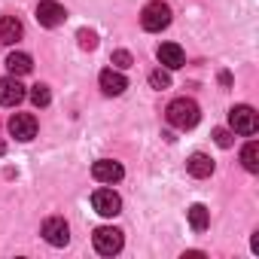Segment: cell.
I'll list each match as a JSON object with an SVG mask.
<instances>
[{"label": "cell", "mask_w": 259, "mask_h": 259, "mask_svg": "<svg viewBox=\"0 0 259 259\" xmlns=\"http://www.w3.org/2000/svg\"><path fill=\"white\" fill-rule=\"evenodd\" d=\"M141 25H144V31H150V34L165 31V28L171 25V7L162 4V0H153V4H147L144 13H141Z\"/></svg>", "instance_id": "2"}, {"label": "cell", "mask_w": 259, "mask_h": 259, "mask_svg": "<svg viewBox=\"0 0 259 259\" xmlns=\"http://www.w3.org/2000/svg\"><path fill=\"white\" fill-rule=\"evenodd\" d=\"M64 19H67V10L58 4V0H40V7H37V22H40L43 28H58V25H64Z\"/></svg>", "instance_id": "5"}, {"label": "cell", "mask_w": 259, "mask_h": 259, "mask_svg": "<svg viewBox=\"0 0 259 259\" xmlns=\"http://www.w3.org/2000/svg\"><path fill=\"white\" fill-rule=\"evenodd\" d=\"M25 85L19 82V76H4V79H0V104H4V107H16V104H22L25 101Z\"/></svg>", "instance_id": "9"}, {"label": "cell", "mask_w": 259, "mask_h": 259, "mask_svg": "<svg viewBox=\"0 0 259 259\" xmlns=\"http://www.w3.org/2000/svg\"><path fill=\"white\" fill-rule=\"evenodd\" d=\"M92 177H95L98 183L113 186V183H119V180L125 177V168H122L119 162H113V159H98V162L92 165Z\"/></svg>", "instance_id": "6"}, {"label": "cell", "mask_w": 259, "mask_h": 259, "mask_svg": "<svg viewBox=\"0 0 259 259\" xmlns=\"http://www.w3.org/2000/svg\"><path fill=\"white\" fill-rule=\"evenodd\" d=\"M98 82H101V89H104V95H122L125 89H128V79L119 73V70H101V76H98Z\"/></svg>", "instance_id": "13"}, {"label": "cell", "mask_w": 259, "mask_h": 259, "mask_svg": "<svg viewBox=\"0 0 259 259\" xmlns=\"http://www.w3.org/2000/svg\"><path fill=\"white\" fill-rule=\"evenodd\" d=\"M0 153H4V144H0Z\"/></svg>", "instance_id": "23"}, {"label": "cell", "mask_w": 259, "mask_h": 259, "mask_svg": "<svg viewBox=\"0 0 259 259\" xmlns=\"http://www.w3.org/2000/svg\"><path fill=\"white\" fill-rule=\"evenodd\" d=\"M189 226H192L195 232H204V229L210 226V210H207L204 204H192V207H189Z\"/></svg>", "instance_id": "16"}, {"label": "cell", "mask_w": 259, "mask_h": 259, "mask_svg": "<svg viewBox=\"0 0 259 259\" xmlns=\"http://www.w3.org/2000/svg\"><path fill=\"white\" fill-rule=\"evenodd\" d=\"M186 171H189L192 177L204 180V177H210V174H213V159H210V156H204V153H192V156L186 159Z\"/></svg>", "instance_id": "14"}, {"label": "cell", "mask_w": 259, "mask_h": 259, "mask_svg": "<svg viewBox=\"0 0 259 259\" xmlns=\"http://www.w3.org/2000/svg\"><path fill=\"white\" fill-rule=\"evenodd\" d=\"M92 207L101 213V217H116L122 210V198L113 192V189H95L92 195Z\"/></svg>", "instance_id": "7"}, {"label": "cell", "mask_w": 259, "mask_h": 259, "mask_svg": "<svg viewBox=\"0 0 259 259\" xmlns=\"http://www.w3.org/2000/svg\"><path fill=\"white\" fill-rule=\"evenodd\" d=\"M92 244H95V250H98L101 256H116V253L122 250L125 238H122L119 229H113V226H101V229H95Z\"/></svg>", "instance_id": "3"}, {"label": "cell", "mask_w": 259, "mask_h": 259, "mask_svg": "<svg viewBox=\"0 0 259 259\" xmlns=\"http://www.w3.org/2000/svg\"><path fill=\"white\" fill-rule=\"evenodd\" d=\"M165 116H168V122H171L174 128H180V132H189V128L198 125L201 110H198V104H195L192 98H174V101L168 104Z\"/></svg>", "instance_id": "1"}, {"label": "cell", "mask_w": 259, "mask_h": 259, "mask_svg": "<svg viewBox=\"0 0 259 259\" xmlns=\"http://www.w3.org/2000/svg\"><path fill=\"white\" fill-rule=\"evenodd\" d=\"M31 101H34V107H49V101H52V92H49V85L37 82V85L31 89Z\"/></svg>", "instance_id": "18"}, {"label": "cell", "mask_w": 259, "mask_h": 259, "mask_svg": "<svg viewBox=\"0 0 259 259\" xmlns=\"http://www.w3.org/2000/svg\"><path fill=\"white\" fill-rule=\"evenodd\" d=\"M10 135L16 141H34L37 138V119L31 113H16L10 119Z\"/></svg>", "instance_id": "8"}, {"label": "cell", "mask_w": 259, "mask_h": 259, "mask_svg": "<svg viewBox=\"0 0 259 259\" xmlns=\"http://www.w3.org/2000/svg\"><path fill=\"white\" fill-rule=\"evenodd\" d=\"M22 34H25V28H22V22L16 16H0V43H4V46L19 43Z\"/></svg>", "instance_id": "12"}, {"label": "cell", "mask_w": 259, "mask_h": 259, "mask_svg": "<svg viewBox=\"0 0 259 259\" xmlns=\"http://www.w3.org/2000/svg\"><path fill=\"white\" fill-rule=\"evenodd\" d=\"M150 85H153V89H159V92H162V89H168V85H171V73H168V70H162V67H156V70L150 73Z\"/></svg>", "instance_id": "19"}, {"label": "cell", "mask_w": 259, "mask_h": 259, "mask_svg": "<svg viewBox=\"0 0 259 259\" xmlns=\"http://www.w3.org/2000/svg\"><path fill=\"white\" fill-rule=\"evenodd\" d=\"M7 70H10L13 76H25V73L34 70V61H31L28 52H10V55H7Z\"/></svg>", "instance_id": "15"}, {"label": "cell", "mask_w": 259, "mask_h": 259, "mask_svg": "<svg viewBox=\"0 0 259 259\" xmlns=\"http://www.w3.org/2000/svg\"><path fill=\"white\" fill-rule=\"evenodd\" d=\"M116 67H132V55H128L125 49H119V52H113V58H110Z\"/></svg>", "instance_id": "22"}, {"label": "cell", "mask_w": 259, "mask_h": 259, "mask_svg": "<svg viewBox=\"0 0 259 259\" xmlns=\"http://www.w3.org/2000/svg\"><path fill=\"white\" fill-rule=\"evenodd\" d=\"M156 55H159V61L165 64V70H180V67L186 64V55H183V49H180L177 43H162Z\"/></svg>", "instance_id": "11"}, {"label": "cell", "mask_w": 259, "mask_h": 259, "mask_svg": "<svg viewBox=\"0 0 259 259\" xmlns=\"http://www.w3.org/2000/svg\"><path fill=\"white\" fill-rule=\"evenodd\" d=\"M229 125H232V132H235V135H256V128H259V122H256V110L247 107V104L232 107V110H229Z\"/></svg>", "instance_id": "4"}, {"label": "cell", "mask_w": 259, "mask_h": 259, "mask_svg": "<svg viewBox=\"0 0 259 259\" xmlns=\"http://www.w3.org/2000/svg\"><path fill=\"white\" fill-rule=\"evenodd\" d=\"M76 40H79V46H82V49H95V46H98V34H95V31H89V28H82V31L76 34Z\"/></svg>", "instance_id": "20"}, {"label": "cell", "mask_w": 259, "mask_h": 259, "mask_svg": "<svg viewBox=\"0 0 259 259\" xmlns=\"http://www.w3.org/2000/svg\"><path fill=\"white\" fill-rule=\"evenodd\" d=\"M213 141H217V147L229 150V147H232V132H229V128H217V132H213Z\"/></svg>", "instance_id": "21"}, {"label": "cell", "mask_w": 259, "mask_h": 259, "mask_svg": "<svg viewBox=\"0 0 259 259\" xmlns=\"http://www.w3.org/2000/svg\"><path fill=\"white\" fill-rule=\"evenodd\" d=\"M241 165H244L250 174L259 171V144H256V141H250V144L241 150Z\"/></svg>", "instance_id": "17"}, {"label": "cell", "mask_w": 259, "mask_h": 259, "mask_svg": "<svg viewBox=\"0 0 259 259\" xmlns=\"http://www.w3.org/2000/svg\"><path fill=\"white\" fill-rule=\"evenodd\" d=\"M43 238H46L52 247H64V244L70 241V229H67V223H64L61 217H49V220L43 223Z\"/></svg>", "instance_id": "10"}]
</instances>
